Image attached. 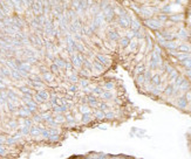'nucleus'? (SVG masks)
<instances>
[{"mask_svg": "<svg viewBox=\"0 0 191 159\" xmlns=\"http://www.w3.org/2000/svg\"><path fill=\"white\" fill-rule=\"evenodd\" d=\"M151 81H152L154 84H160V82H161L160 75H154V76L151 77Z\"/></svg>", "mask_w": 191, "mask_h": 159, "instance_id": "4be33fe9", "label": "nucleus"}, {"mask_svg": "<svg viewBox=\"0 0 191 159\" xmlns=\"http://www.w3.org/2000/svg\"><path fill=\"white\" fill-rule=\"evenodd\" d=\"M102 14H103V18L105 20L108 21V22H111L114 16H115V11H114V7L109 4L105 9H102Z\"/></svg>", "mask_w": 191, "mask_h": 159, "instance_id": "f03ea898", "label": "nucleus"}, {"mask_svg": "<svg viewBox=\"0 0 191 159\" xmlns=\"http://www.w3.org/2000/svg\"><path fill=\"white\" fill-rule=\"evenodd\" d=\"M129 47H130V49H131V50H134V49L136 48V42H135V41L130 42V43H129Z\"/></svg>", "mask_w": 191, "mask_h": 159, "instance_id": "bb28decb", "label": "nucleus"}, {"mask_svg": "<svg viewBox=\"0 0 191 159\" xmlns=\"http://www.w3.org/2000/svg\"><path fill=\"white\" fill-rule=\"evenodd\" d=\"M82 20L80 19V18H75V19H73L71 22H69L68 25V30L69 33H73V34H76L79 32H81V27H82Z\"/></svg>", "mask_w": 191, "mask_h": 159, "instance_id": "f257e3e1", "label": "nucleus"}, {"mask_svg": "<svg viewBox=\"0 0 191 159\" xmlns=\"http://www.w3.org/2000/svg\"><path fill=\"white\" fill-rule=\"evenodd\" d=\"M145 40H147V47H148V49L151 50L152 49V41H151L149 35H147V37H145Z\"/></svg>", "mask_w": 191, "mask_h": 159, "instance_id": "412c9836", "label": "nucleus"}, {"mask_svg": "<svg viewBox=\"0 0 191 159\" xmlns=\"http://www.w3.org/2000/svg\"><path fill=\"white\" fill-rule=\"evenodd\" d=\"M95 60H97V61H100L103 66H108L109 63H110V60L107 58V56H105V55H102V54H97L96 56H95Z\"/></svg>", "mask_w": 191, "mask_h": 159, "instance_id": "6e6552de", "label": "nucleus"}, {"mask_svg": "<svg viewBox=\"0 0 191 159\" xmlns=\"http://www.w3.org/2000/svg\"><path fill=\"white\" fill-rule=\"evenodd\" d=\"M88 26H89V29H90V32H92V33H95V32L97 30V28H99V27H97V26H96V25H95L93 21H92V22H90Z\"/></svg>", "mask_w": 191, "mask_h": 159, "instance_id": "5701e85b", "label": "nucleus"}, {"mask_svg": "<svg viewBox=\"0 0 191 159\" xmlns=\"http://www.w3.org/2000/svg\"><path fill=\"white\" fill-rule=\"evenodd\" d=\"M158 19H160L161 22H162V21H167V20H168V15L164 14V13H162V14L158 15Z\"/></svg>", "mask_w": 191, "mask_h": 159, "instance_id": "393cba45", "label": "nucleus"}, {"mask_svg": "<svg viewBox=\"0 0 191 159\" xmlns=\"http://www.w3.org/2000/svg\"><path fill=\"white\" fill-rule=\"evenodd\" d=\"M171 12V7L168 5V6H164L163 7V9H162V13H164V14H167V13H170Z\"/></svg>", "mask_w": 191, "mask_h": 159, "instance_id": "a878e982", "label": "nucleus"}, {"mask_svg": "<svg viewBox=\"0 0 191 159\" xmlns=\"http://www.w3.org/2000/svg\"><path fill=\"white\" fill-rule=\"evenodd\" d=\"M133 32H138L141 28V22L136 20V19H131V24H130V27H129Z\"/></svg>", "mask_w": 191, "mask_h": 159, "instance_id": "1a4fd4ad", "label": "nucleus"}, {"mask_svg": "<svg viewBox=\"0 0 191 159\" xmlns=\"http://www.w3.org/2000/svg\"><path fill=\"white\" fill-rule=\"evenodd\" d=\"M169 20H171L172 22H179L182 19H183V15L182 14H172L168 18Z\"/></svg>", "mask_w": 191, "mask_h": 159, "instance_id": "f8f14e48", "label": "nucleus"}, {"mask_svg": "<svg viewBox=\"0 0 191 159\" xmlns=\"http://www.w3.org/2000/svg\"><path fill=\"white\" fill-rule=\"evenodd\" d=\"M65 14H66V16L69 19V21H72L73 19H75V18H76V11H74L72 7H71V8H67Z\"/></svg>", "mask_w": 191, "mask_h": 159, "instance_id": "9d476101", "label": "nucleus"}, {"mask_svg": "<svg viewBox=\"0 0 191 159\" xmlns=\"http://www.w3.org/2000/svg\"><path fill=\"white\" fill-rule=\"evenodd\" d=\"M162 35H163V38H164L165 41H172L173 38H175V35L171 34V33H169V32H163Z\"/></svg>", "mask_w": 191, "mask_h": 159, "instance_id": "f3484780", "label": "nucleus"}, {"mask_svg": "<svg viewBox=\"0 0 191 159\" xmlns=\"http://www.w3.org/2000/svg\"><path fill=\"white\" fill-rule=\"evenodd\" d=\"M129 43H130V39L128 38V37H123V38H121L120 39V45H121V47H128L129 46Z\"/></svg>", "mask_w": 191, "mask_h": 159, "instance_id": "2eb2a0df", "label": "nucleus"}, {"mask_svg": "<svg viewBox=\"0 0 191 159\" xmlns=\"http://www.w3.org/2000/svg\"><path fill=\"white\" fill-rule=\"evenodd\" d=\"M107 37H108V39H109L110 41H117V40L120 39V34H118L116 30L110 29V30H108V33H107Z\"/></svg>", "mask_w": 191, "mask_h": 159, "instance_id": "0eeeda50", "label": "nucleus"}, {"mask_svg": "<svg viewBox=\"0 0 191 159\" xmlns=\"http://www.w3.org/2000/svg\"><path fill=\"white\" fill-rule=\"evenodd\" d=\"M138 13H140L143 18H145V19H149V18L154 14V8H150V7H140V9H138Z\"/></svg>", "mask_w": 191, "mask_h": 159, "instance_id": "39448f33", "label": "nucleus"}, {"mask_svg": "<svg viewBox=\"0 0 191 159\" xmlns=\"http://www.w3.org/2000/svg\"><path fill=\"white\" fill-rule=\"evenodd\" d=\"M108 5H109V3L107 1V0H102V1L100 3V5H99V8H100V11L105 9V8H106Z\"/></svg>", "mask_w": 191, "mask_h": 159, "instance_id": "aec40b11", "label": "nucleus"}, {"mask_svg": "<svg viewBox=\"0 0 191 159\" xmlns=\"http://www.w3.org/2000/svg\"><path fill=\"white\" fill-rule=\"evenodd\" d=\"M143 70H144V66H143V64H140L138 67H136V70H135V72H136L137 75H140V74L143 72Z\"/></svg>", "mask_w": 191, "mask_h": 159, "instance_id": "b1692460", "label": "nucleus"}, {"mask_svg": "<svg viewBox=\"0 0 191 159\" xmlns=\"http://www.w3.org/2000/svg\"><path fill=\"white\" fill-rule=\"evenodd\" d=\"M177 37H178L179 39H186V38H188V32H186L184 28H181L179 32L177 33Z\"/></svg>", "mask_w": 191, "mask_h": 159, "instance_id": "a211bd4d", "label": "nucleus"}, {"mask_svg": "<svg viewBox=\"0 0 191 159\" xmlns=\"http://www.w3.org/2000/svg\"><path fill=\"white\" fill-rule=\"evenodd\" d=\"M186 75H188L189 77H191V69H188V70H186Z\"/></svg>", "mask_w": 191, "mask_h": 159, "instance_id": "cd10ccee", "label": "nucleus"}, {"mask_svg": "<svg viewBox=\"0 0 191 159\" xmlns=\"http://www.w3.org/2000/svg\"><path fill=\"white\" fill-rule=\"evenodd\" d=\"M117 22H118V25L122 27V28H129V27H130V24H131V18H130L129 14L118 15Z\"/></svg>", "mask_w": 191, "mask_h": 159, "instance_id": "7ed1b4c3", "label": "nucleus"}, {"mask_svg": "<svg viewBox=\"0 0 191 159\" xmlns=\"http://www.w3.org/2000/svg\"><path fill=\"white\" fill-rule=\"evenodd\" d=\"M144 24H145L150 29H154V30H158V29L162 27V22H161L158 19H145Z\"/></svg>", "mask_w": 191, "mask_h": 159, "instance_id": "20e7f679", "label": "nucleus"}, {"mask_svg": "<svg viewBox=\"0 0 191 159\" xmlns=\"http://www.w3.org/2000/svg\"><path fill=\"white\" fill-rule=\"evenodd\" d=\"M182 64H183V67H185L188 69H191V56L185 59L184 61H182Z\"/></svg>", "mask_w": 191, "mask_h": 159, "instance_id": "6ab92c4d", "label": "nucleus"}, {"mask_svg": "<svg viewBox=\"0 0 191 159\" xmlns=\"http://www.w3.org/2000/svg\"><path fill=\"white\" fill-rule=\"evenodd\" d=\"M177 48H178V50H179L181 53H190V51H191V47H190L189 45H185V43L178 46Z\"/></svg>", "mask_w": 191, "mask_h": 159, "instance_id": "dca6fc26", "label": "nucleus"}, {"mask_svg": "<svg viewBox=\"0 0 191 159\" xmlns=\"http://www.w3.org/2000/svg\"><path fill=\"white\" fill-rule=\"evenodd\" d=\"M103 21H105V18H103V14H102V12H100V13H97L96 15H94V19H93V22L100 28L101 26H102V24H103Z\"/></svg>", "mask_w": 191, "mask_h": 159, "instance_id": "423d86ee", "label": "nucleus"}, {"mask_svg": "<svg viewBox=\"0 0 191 159\" xmlns=\"http://www.w3.org/2000/svg\"><path fill=\"white\" fill-rule=\"evenodd\" d=\"M163 46L165 47V48H168V49H170V50H172V49H176L178 46H177V43L175 42V41H165L164 43H163Z\"/></svg>", "mask_w": 191, "mask_h": 159, "instance_id": "9b49d317", "label": "nucleus"}, {"mask_svg": "<svg viewBox=\"0 0 191 159\" xmlns=\"http://www.w3.org/2000/svg\"><path fill=\"white\" fill-rule=\"evenodd\" d=\"M81 33H82L83 35H87V37H90V35L93 34V33L90 32L88 25H82V27H81Z\"/></svg>", "mask_w": 191, "mask_h": 159, "instance_id": "4468645a", "label": "nucleus"}, {"mask_svg": "<svg viewBox=\"0 0 191 159\" xmlns=\"http://www.w3.org/2000/svg\"><path fill=\"white\" fill-rule=\"evenodd\" d=\"M114 11H115V14H117V15H126V14H128V12L123 7H121V6H115Z\"/></svg>", "mask_w": 191, "mask_h": 159, "instance_id": "ddd939ff", "label": "nucleus"}]
</instances>
